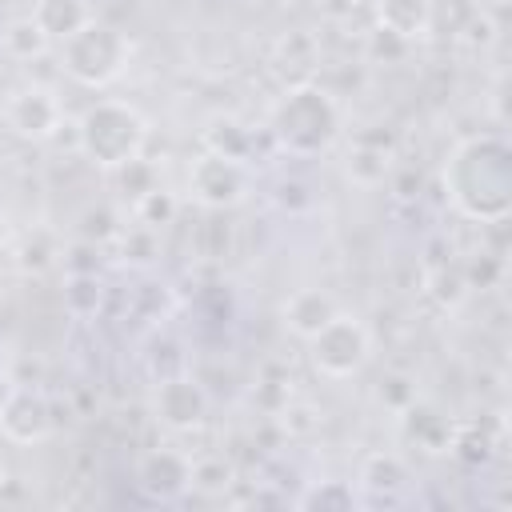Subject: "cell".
<instances>
[{
    "instance_id": "cell-8",
    "label": "cell",
    "mask_w": 512,
    "mask_h": 512,
    "mask_svg": "<svg viewBox=\"0 0 512 512\" xmlns=\"http://www.w3.org/2000/svg\"><path fill=\"white\" fill-rule=\"evenodd\" d=\"M152 412L164 428L172 432H192L204 424L208 416V392L184 376V372H172V376H160L156 384V396H152Z\"/></svg>"
},
{
    "instance_id": "cell-28",
    "label": "cell",
    "mask_w": 512,
    "mask_h": 512,
    "mask_svg": "<svg viewBox=\"0 0 512 512\" xmlns=\"http://www.w3.org/2000/svg\"><path fill=\"white\" fill-rule=\"evenodd\" d=\"M12 248V228H8V220L0 216V252H8Z\"/></svg>"
},
{
    "instance_id": "cell-1",
    "label": "cell",
    "mask_w": 512,
    "mask_h": 512,
    "mask_svg": "<svg viewBox=\"0 0 512 512\" xmlns=\"http://www.w3.org/2000/svg\"><path fill=\"white\" fill-rule=\"evenodd\" d=\"M444 188L460 216L500 224L512 208V152L500 136L460 140L444 164Z\"/></svg>"
},
{
    "instance_id": "cell-18",
    "label": "cell",
    "mask_w": 512,
    "mask_h": 512,
    "mask_svg": "<svg viewBox=\"0 0 512 512\" xmlns=\"http://www.w3.org/2000/svg\"><path fill=\"white\" fill-rule=\"evenodd\" d=\"M48 44L52 40L40 32V24L32 16H16V20H8L0 28V52L8 60H36V56L48 52Z\"/></svg>"
},
{
    "instance_id": "cell-17",
    "label": "cell",
    "mask_w": 512,
    "mask_h": 512,
    "mask_svg": "<svg viewBox=\"0 0 512 512\" xmlns=\"http://www.w3.org/2000/svg\"><path fill=\"white\" fill-rule=\"evenodd\" d=\"M360 484H364L372 496L392 500V496H400V492L408 488V468H404V460H400L396 452H376V456L364 460Z\"/></svg>"
},
{
    "instance_id": "cell-9",
    "label": "cell",
    "mask_w": 512,
    "mask_h": 512,
    "mask_svg": "<svg viewBox=\"0 0 512 512\" xmlns=\"http://www.w3.org/2000/svg\"><path fill=\"white\" fill-rule=\"evenodd\" d=\"M52 400L44 392H32V388H20L8 396V404L0 408V432L4 440L12 444H40L56 432V416H52Z\"/></svg>"
},
{
    "instance_id": "cell-4",
    "label": "cell",
    "mask_w": 512,
    "mask_h": 512,
    "mask_svg": "<svg viewBox=\"0 0 512 512\" xmlns=\"http://www.w3.org/2000/svg\"><path fill=\"white\" fill-rule=\"evenodd\" d=\"M128 56H132L128 36L104 20L84 24L76 36H68L60 44V68L80 88H108L112 80L124 76Z\"/></svg>"
},
{
    "instance_id": "cell-3",
    "label": "cell",
    "mask_w": 512,
    "mask_h": 512,
    "mask_svg": "<svg viewBox=\"0 0 512 512\" xmlns=\"http://www.w3.org/2000/svg\"><path fill=\"white\" fill-rule=\"evenodd\" d=\"M76 136H80L76 152H84L96 168L112 172V168H120V164H128L144 152L148 120L124 100H96L76 120Z\"/></svg>"
},
{
    "instance_id": "cell-6",
    "label": "cell",
    "mask_w": 512,
    "mask_h": 512,
    "mask_svg": "<svg viewBox=\"0 0 512 512\" xmlns=\"http://www.w3.org/2000/svg\"><path fill=\"white\" fill-rule=\"evenodd\" d=\"M252 188V172L244 160H228V156H216V152H204L192 160L188 168V192L200 208L208 212H228L236 208Z\"/></svg>"
},
{
    "instance_id": "cell-20",
    "label": "cell",
    "mask_w": 512,
    "mask_h": 512,
    "mask_svg": "<svg viewBox=\"0 0 512 512\" xmlns=\"http://www.w3.org/2000/svg\"><path fill=\"white\" fill-rule=\"evenodd\" d=\"M188 484H192L200 496H224V492L236 484V464H232L224 452H204V456L192 460Z\"/></svg>"
},
{
    "instance_id": "cell-13",
    "label": "cell",
    "mask_w": 512,
    "mask_h": 512,
    "mask_svg": "<svg viewBox=\"0 0 512 512\" xmlns=\"http://www.w3.org/2000/svg\"><path fill=\"white\" fill-rule=\"evenodd\" d=\"M316 64H320V48H316V40H312L304 28H296V32H288V36L276 40L272 68L284 76L288 88H292V84H308L312 72H316Z\"/></svg>"
},
{
    "instance_id": "cell-14",
    "label": "cell",
    "mask_w": 512,
    "mask_h": 512,
    "mask_svg": "<svg viewBox=\"0 0 512 512\" xmlns=\"http://www.w3.org/2000/svg\"><path fill=\"white\" fill-rule=\"evenodd\" d=\"M340 312V304L324 292V288H300L284 300V324L296 332V336H316L332 316Z\"/></svg>"
},
{
    "instance_id": "cell-22",
    "label": "cell",
    "mask_w": 512,
    "mask_h": 512,
    "mask_svg": "<svg viewBox=\"0 0 512 512\" xmlns=\"http://www.w3.org/2000/svg\"><path fill=\"white\" fill-rule=\"evenodd\" d=\"M12 264L24 272V276H44L52 264H56V240L48 236V232H28V236H20V240H12Z\"/></svg>"
},
{
    "instance_id": "cell-23",
    "label": "cell",
    "mask_w": 512,
    "mask_h": 512,
    "mask_svg": "<svg viewBox=\"0 0 512 512\" xmlns=\"http://www.w3.org/2000/svg\"><path fill=\"white\" fill-rule=\"evenodd\" d=\"M176 216H180V196L168 192L164 184H156L152 192H144V196L132 204V220L144 224V228H152V232H160V228L172 224Z\"/></svg>"
},
{
    "instance_id": "cell-24",
    "label": "cell",
    "mask_w": 512,
    "mask_h": 512,
    "mask_svg": "<svg viewBox=\"0 0 512 512\" xmlns=\"http://www.w3.org/2000/svg\"><path fill=\"white\" fill-rule=\"evenodd\" d=\"M76 232H80V240L84 244H108V240H116L120 232H124V224H120V216H116V208H108V204H96V208H84L80 212V224H76Z\"/></svg>"
},
{
    "instance_id": "cell-12",
    "label": "cell",
    "mask_w": 512,
    "mask_h": 512,
    "mask_svg": "<svg viewBox=\"0 0 512 512\" xmlns=\"http://www.w3.org/2000/svg\"><path fill=\"white\" fill-rule=\"evenodd\" d=\"M32 20L40 24V32L56 44H64L68 36H76L84 24L96 20L92 0H36L32 4Z\"/></svg>"
},
{
    "instance_id": "cell-27",
    "label": "cell",
    "mask_w": 512,
    "mask_h": 512,
    "mask_svg": "<svg viewBox=\"0 0 512 512\" xmlns=\"http://www.w3.org/2000/svg\"><path fill=\"white\" fill-rule=\"evenodd\" d=\"M408 384H412L408 376H388V380H380V400H388L396 412L408 408V404L416 400V388H408Z\"/></svg>"
},
{
    "instance_id": "cell-2",
    "label": "cell",
    "mask_w": 512,
    "mask_h": 512,
    "mask_svg": "<svg viewBox=\"0 0 512 512\" xmlns=\"http://www.w3.org/2000/svg\"><path fill=\"white\" fill-rule=\"evenodd\" d=\"M340 128H344L340 104L332 100V92H324L312 80L284 88V96L276 100V108L268 116V132H272L276 148H284L288 156H300V160L328 152L340 140Z\"/></svg>"
},
{
    "instance_id": "cell-19",
    "label": "cell",
    "mask_w": 512,
    "mask_h": 512,
    "mask_svg": "<svg viewBox=\"0 0 512 512\" xmlns=\"http://www.w3.org/2000/svg\"><path fill=\"white\" fill-rule=\"evenodd\" d=\"M204 152H216V156H228V160H244L252 156V132L232 120V116H216L208 128H204Z\"/></svg>"
},
{
    "instance_id": "cell-7",
    "label": "cell",
    "mask_w": 512,
    "mask_h": 512,
    "mask_svg": "<svg viewBox=\"0 0 512 512\" xmlns=\"http://www.w3.org/2000/svg\"><path fill=\"white\" fill-rule=\"evenodd\" d=\"M0 124L20 136V140H52L56 128L64 124V104L56 100L52 88L44 84H24V88H12L4 100H0Z\"/></svg>"
},
{
    "instance_id": "cell-21",
    "label": "cell",
    "mask_w": 512,
    "mask_h": 512,
    "mask_svg": "<svg viewBox=\"0 0 512 512\" xmlns=\"http://www.w3.org/2000/svg\"><path fill=\"white\" fill-rule=\"evenodd\" d=\"M392 172V148H384V144H372L368 136H360L356 144H352V152H348V176L356 180V184H384V176Z\"/></svg>"
},
{
    "instance_id": "cell-5",
    "label": "cell",
    "mask_w": 512,
    "mask_h": 512,
    "mask_svg": "<svg viewBox=\"0 0 512 512\" xmlns=\"http://www.w3.org/2000/svg\"><path fill=\"white\" fill-rule=\"evenodd\" d=\"M308 360L320 376L348 380L372 360V332L356 316L336 312L316 336H308Z\"/></svg>"
},
{
    "instance_id": "cell-29",
    "label": "cell",
    "mask_w": 512,
    "mask_h": 512,
    "mask_svg": "<svg viewBox=\"0 0 512 512\" xmlns=\"http://www.w3.org/2000/svg\"><path fill=\"white\" fill-rule=\"evenodd\" d=\"M0 492H4V468H0Z\"/></svg>"
},
{
    "instance_id": "cell-11",
    "label": "cell",
    "mask_w": 512,
    "mask_h": 512,
    "mask_svg": "<svg viewBox=\"0 0 512 512\" xmlns=\"http://www.w3.org/2000/svg\"><path fill=\"white\" fill-rule=\"evenodd\" d=\"M400 428H404V440H408V444H416L420 452L436 456V452H448V448H452L456 420L444 416L436 404L412 400L408 408H400Z\"/></svg>"
},
{
    "instance_id": "cell-15",
    "label": "cell",
    "mask_w": 512,
    "mask_h": 512,
    "mask_svg": "<svg viewBox=\"0 0 512 512\" xmlns=\"http://www.w3.org/2000/svg\"><path fill=\"white\" fill-rule=\"evenodd\" d=\"M488 12L480 0H428V36L436 40H464L468 28Z\"/></svg>"
},
{
    "instance_id": "cell-16",
    "label": "cell",
    "mask_w": 512,
    "mask_h": 512,
    "mask_svg": "<svg viewBox=\"0 0 512 512\" xmlns=\"http://www.w3.org/2000/svg\"><path fill=\"white\" fill-rule=\"evenodd\" d=\"M376 20L384 32L412 44L428 36V0H376Z\"/></svg>"
},
{
    "instance_id": "cell-10",
    "label": "cell",
    "mask_w": 512,
    "mask_h": 512,
    "mask_svg": "<svg viewBox=\"0 0 512 512\" xmlns=\"http://www.w3.org/2000/svg\"><path fill=\"white\" fill-rule=\"evenodd\" d=\"M188 468L192 456L180 448H152L140 468H136V484L148 500H180L192 484H188Z\"/></svg>"
},
{
    "instance_id": "cell-25",
    "label": "cell",
    "mask_w": 512,
    "mask_h": 512,
    "mask_svg": "<svg viewBox=\"0 0 512 512\" xmlns=\"http://www.w3.org/2000/svg\"><path fill=\"white\" fill-rule=\"evenodd\" d=\"M112 180H116L120 188H128V192H124L128 204H136L144 192H152V188L160 184V180H156V168H152L148 160H140V156L128 160V164H120V168H112Z\"/></svg>"
},
{
    "instance_id": "cell-26",
    "label": "cell",
    "mask_w": 512,
    "mask_h": 512,
    "mask_svg": "<svg viewBox=\"0 0 512 512\" xmlns=\"http://www.w3.org/2000/svg\"><path fill=\"white\" fill-rule=\"evenodd\" d=\"M296 504L300 508H340V512H348V508H356V492H352L348 480H324L320 488L304 492Z\"/></svg>"
}]
</instances>
